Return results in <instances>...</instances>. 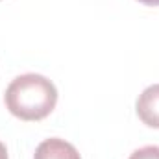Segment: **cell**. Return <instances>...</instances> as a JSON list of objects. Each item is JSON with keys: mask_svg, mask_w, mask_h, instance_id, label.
Segmentation results:
<instances>
[{"mask_svg": "<svg viewBox=\"0 0 159 159\" xmlns=\"http://www.w3.org/2000/svg\"><path fill=\"white\" fill-rule=\"evenodd\" d=\"M7 111L20 120L46 119L57 104V89L48 78L28 72L13 80L4 94Z\"/></svg>", "mask_w": 159, "mask_h": 159, "instance_id": "obj_1", "label": "cell"}, {"mask_svg": "<svg viewBox=\"0 0 159 159\" xmlns=\"http://www.w3.org/2000/svg\"><path fill=\"white\" fill-rule=\"evenodd\" d=\"M137 117L143 124L159 129V83L146 87L137 98Z\"/></svg>", "mask_w": 159, "mask_h": 159, "instance_id": "obj_2", "label": "cell"}, {"mask_svg": "<svg viewBox=\"0 0 159 159\" xmlns=\"http://www.w3.org/2000/svg\"><path fill=\"white\" fill-rule=\"evenodd\" d=\"M34 159H81L74 144L67 143L65 139H44L35 148Z\"/></svg>", "mask_w": 159, "mask_h": 159, "instance_id": "obj_3", "label": "cell"}, {"mask_svg": "<svg viewBox=\"0 0 159 159\" xmlns=\"http://www.w3.org/2000/svg\"><path fill=\"white\" fill-rule=\"evenodd\" d=\"M128 159H159V146H143Z\"/></svg>", "mask_w": 159, "mask_h": 159, "instance_id": "obj_4", "label": "cell"}, {"mask_svg": "<svg viewBox=\"0 0 159 159\" xmlns=\"http://www.w3.org/2000/svg\"><path fill=\"white\" fill-rule=\"evenodd\" d=\"M0 159H9L7 157V148H6V144L0 141Z\"/></svg>", "mask_w": 159, "mask_h": 159, "instance_id": "obj_5", "label": "cell"}, {"mask_svg": "<svg viewBox=\"0 0 159 159\" xmlns=\"http://www.w3.org/2000/svg\"><path fill=\"white\" fill-rule=\"evenodd\" d=\"M144 6H159V0H139Z\"/></svg>", "mask_w": 159, "mask_h": 159, "instance_id": "obj_6", "label": "cell"}]
</instances>
